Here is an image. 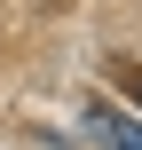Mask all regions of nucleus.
I'll use <instances>...</instances> for the list:
<instances>
[{
    "label": "nucleus",
    "instance_id": "obj_2",
    "mask_svg": "<svg viewBox=\"0 0 142 150\" xmlns=\"http://www.w3.org/2000/svg\"><path fill=\"white\" fill-rule=\"evenodd\" d=\"M126 95H134V111H142V71H126Z\"/></svg>",
    "mask_w": 142,
    "mask_h": 150
},
{
    "label": "nucleus",
    "instance_id": "obj_1",
    "mask_svg": "<svg viewBox=\"0 0 142 150\" xmlns=\"http://www.w3.org/2000/svg\"><path fill=\"white\" fill-rule=\"evenodd\" d=\"M87 134H95L103 150H142V127H134V119H119L111 103H87Z\"/></svg>",
    "mask_w": 142,
    "mask_h": 150
}]
</instances>
